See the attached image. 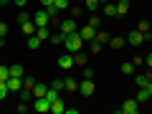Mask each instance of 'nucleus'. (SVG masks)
<instances>
[{
  "label": "nucleus",
  "instance_id": "obj_7",
  "mask_svg": "<svg viewBox=\"0 0 152 114\" xmlns=\"http://www.w3.org/2000/svg\"><path fill=\"white\" fill-rule=\"evenodd\" d=\"M79 33H81V38H84V41H89V43L96 38V28H91L89 23H86V26H81V31H79Z\"/></svg>",
  "mask_w": 152,
  "mask_h": 114
},
{
  "label": "nucleus",
  "instance_id": "obj_26",
  "mask_svg": "<svg viewBox=\"0 0 152 114\" xmlns=\"http://www.w3.org/2000/svg\"><path fill=\"white\" fill-rule=\"evenodd\" d=\"M122 74L132 76V74H134V64H132V61H127V64H122Z\"/></svg>",
  "mask_w": 152,
  "mask_h": 114
},
{
  "label": "nucleus",
  "instance_id": "obj_44",
  "mask_svg": "<svg viewBox=\"0 0 152 114\" xmlns=\"http://www.w3.org/2000/svg\"><path fill=\"white\" fill-rule=\"evenodd\" d=\"M13 3H15L18 8H23V5H26V3H28V0H13Z\"/></svg>",
  "mask_w": 152,
  "mask_h": 114
},
{
  "label": "nucleus",
  "instance_id": "obj_32",
  "mask_svg": "<svg viewBox=\"0 0 152 114\" xmlns=\"http://www.w3.org/2000/svg\"><path fill=\"white\" fill-rule=\"evenodd\" d=\"M23 86H26V89H33V86H36V81H33L31 76H23Z\"/></svg>",
  "mask_w": 152,
  "mask_h": 114
},
{
  "label": "nucleus",
  "instance_id": "obj_45",
  "mask_svg": "<svg viewBox=\"0 0 152 114\" xmlns=\"http://www.w3.org/2000/svg\"><path fill=\"white\" fill-rule=\"evenodd\" d=\"M145 89H147V91H150V96H152V79H150V81H147V86H145Z\"/></svg>",
  "mask_w": 152,
  "mask_h": 114
},
{
  "label": "nucleus",
  "instance_id": "obj_9",
  "mask_svg": "<svg viewBox=\"0 0 152 114\" xmlns=\"http://www.w3.org/2000/svg\"><path fill=\"white\" fill-rule=\"evenodd\" d=\"M66 112V104H64V99L61 96H56L53 102H51V114H64Z\"/></svg>",
  "mask_w": 152,
  "mask_h": 114
},
{
  "label": "nucleus",
  "instance_id": "obj_28",
  "mask_svg": "<svg viewBox=\"0 0 152 114\" xmlns=\"http://www.w3.org/2000/svg\"><path fill=\"white\" fill-rule=\"evenodd\" d=\"M102 48H104V43H99L96 38H94L91 43H89V51H91V53H99V51H102Z\"/></svg>",
  "mask_w": 152,
  "mask_h": 114
},
{
  "label": "nucleus",
  "instance_id": "obj_29",
  "mask_svg": "<svg viewBox=\"0 0 152 114\" xmlns=\"http://www.w3.org/2000/svg\"><path fill=\"white\" fill-rule=\"evenodd\" d=\"M10 79V66H0V81H8Z\"/></svg>",
  "mask_w": 152,
  "mask_h": 114
},
{
  "label": "nucleus",
  "instance_id": "obj_38",
  "mask_svg": "<svg viewBox=\"0 0 152 114\" xmlns=\"http://www.w3.org/2000/svg\"><path fill=\"white\" fill-rule=\"evenodd\" d=\"M84 79H94V69H91V66L84 69Z\"/></svg>",
  "mask_w": 152,
  "mask_h": 114
},
{
  "label": "nucleus",
  "instance_id": "obj_10",
  "mask_svg": "<svg viewBox=\"0 0 152 114\" xmlns=\"http://www.w3.org/2000/svg\"><path fill=\"white\" fill-rule=\"evenodd\" d=\"M48 13L46 10H36V18H33V23H36V26H48Z\"/></svg>",
  "mask_w": 152,
  "mask_h": 114
},
{
  "label": "nucleus",
  "instance_id": "obj_34",
  "mask_svg": "<svg viewBox=\"0 0 152 114\" xmlns=\"http://www.w3.org/2000/svg\"><path fill=\"white\" fill-rule=\"evenodd\" d=\"M150 26H152V23H147V20H142L140 26H137V31H142V33H147V31H150Z\"/></svg>",
  "mask_w": 152,
  "mask_h": 114
},
{
  "label": "nucleus",
  "instance_id": "obj_36",
  "mask_svg": "<svg viewBox=\"0 0 152 114\" xmlns=\"http://www.w3.org/2000/svg\"><path fill=\"white\" fill-rule=\"evenodd\" d=\"M46 13H48V18H56V13H58V8H56V5H48V8H46Z\"/></svg>",
  "mask_w": 152,
  "mask_h": 114
},
{
  "label": "nucleus",
  "instance_id": "obj_20",
  "mask_svg": "<svg viewBox=\"0 0 152 114\" xmlns=\"http://www.w3.org/2000/svg\"><path fill=\"white\" fill-rule=\"evenodd\" d=\"M147 81H150L147 74H134V86H137V89H140V86H147Z\"/></svg>",
  "mask_w": 152,
  "mask_h": 114
},
{
  "label": "nucleus",
  "instance_id": "obj_41",
  "mask_svg": "<svg viewBox=\"0 0 152 114\" xmlns=\"http://www.w3.org/2000/svg\"><path fill=\"white\" fill-rule=\"evenodd\" d=\"M26 20H31V15H28V13H20V15H18V23H26Z\"/></svg>",
  "mask_w": 152,
  "mask_h": 114
},
{
  "label": "nucleus",
  "instance_id": "obj_48",
  "mask_svg": "<svg viewBox=\"0 0 152 114\" xmlns=\"http://www.w3.org/2000/svg\"><path fill=\"white\" fill-rule=\"evenodd\" d=\"M99 3H102V5H104V3H109V0H99Z\"/></svg>",
  "mask_w": 152,
  "mask_h": 114
},
{
  "label": "nucleus",
  "instance_id": "obj_18",
  "mask_svg": "<svg viewBox=\"0 0 152 114\" xmlns=\"http://www.w3.org/2000/svg\"><path fill=\"white\" fill-rule=\"evenodd\" d=\"M36 36L41 38V41H46V38H51V31H48V26H38V28H36Z\"/></svg>",
  "mask_w": 152,
  "mask_h": 114
},
{
  "label": "nucleus",
  "instance_id": "obj_24",
  "mask_svg": "<svg viewBox=\"0 0 152 114\" xmlns=\"http://www.w3.org/2000/svg\"><path fill=\"white\" fill-rule=\"evenodd\" d=\"M31 99H33V89H26V86H23V89H20V102H31Z\"/></svg>",
  "mask_w": 152,
  "mask_h": 114
},
{
  "label": "nucleus",
  "instance_id": "obj_43",
  "mask_svg": "<svg viewBox=\"0 0 152 114\" xmlns=\"http://www.w3.org/2000/svg\"><path fill=\"white\" fill-rule=\"evenodd\" d=\"M145 64H147V66L152 69V53H147V56H145Z\"/></svg>",
  "mask_w": 152,
  "mask_h": 114
},
{
  "label": "nucleus",
  "instance_id": "obj_5",
  "mask_svg": "<svg viewBox=\"0 0 152 114\" xmlns=\"http://www.w3.org/2000/svg\"><path fill=\"white\" fill-rule=\"evenodd\" d=\"M127 43H129V46H140V43H145V33L137 31V28H134V31H129V33H127Z\"/></svg>",
  "mask_w": 152,
  "mask_h": 114
},
{
  "label": "nucleus",
  "instance_id": "obj_39",
  "mask_svg": "<svg viewBox=\"0 0 152 114\" xmlns=\"http://www.w3.org/2000/svg\"><path fill=\"white\" fill-rule=\"evenodd\" d=\"M79 15H81V8L74 5V8H71V18H79Z\"/></svg>",
  "mask_w": 152,
  "mask_h": 114
},
{
  "label": "nucleus",
  "instance_id": "obj_42",
  "mask_svg": "<svg viewBox=\"0 0 152 114\" xmlns=\"http://www.w3.org/2000/svg\"><path fill=\"white\" fill-rule=\"evenodd\" d=\"M5 33H8V26H5V23H0V38H5Z\"/></svg>",
  "mask_w": 152,
  "mask_h": 114
},
{
  "label": "nucleus",
  "instance_id": "obj_6",
  "mask_svg": "<svg viewBox=\"0 0 152 114\" xmlns=\"http://www.w3.org/2000/svg\"><path fill=\"white\" fill-rule=\"evenodd\" d=\"M61 33H66V36H71V33H76V18H69V20H61L58 23Z\"/></svg>",
  "mask_w": 152,
  "mask_h": 114
},
{
  "label": "nucleus",
  "instance_id": "obj_27",
  "mask_svg": "<svg viewBox=\"0 0 152 114\" xmlns=\"http://www.w3.org/2000/svg\"><path fill=\"white\" fill-rule=\"evenodd\" d=\"M109 38H112V36H109L107 31H96V41H99V43H109Z\"/></svg>",
  "mask_w": 152,
  "mask_h": 114
},
{
  "label": "nucleus",
  "instance_id": "obj_14",
  "mask_svg": "<svg viewBox=\"0 0 152 114\" xmlns=\"http://www.w3.org/2000/svg\"><path fill=\"white\" fill-rule=\"evenodd\" d=\"M129 13V0H117V15H127Z\"/></svg>",
  "mask_w": 152,
  "mask_h": 114
},
{
  "label": "nucleus",
  "instance_id": "obj_17",
  "mask_svg": "<svg viewBox=\"0 0 152 114\" xmlns=\"http://www.w3.org/2000/svg\"><path fill=\"white\" fill-rule=\"evenodd\" d=\"M150 99H152V96H150V91H147L145 86L137 89V102H140V104H142V102H150Z\"/></svg>",
  "mask_w": 152,
  "mask_h": 114
},
{
  "label": "nucleus",
  "instance_id": "obj_46",
  "mask_svg": "<svg viewBox=\"0 0 152 114\" xmlns=\"http://www.w3.org/2000/svg\"><path fill=\"white\" fill-rule=\"evenodd\" d=\"M41 3H43L46 8H48V5H53V0H41Z\"/></svg>",
  "mask_w": 152,
  "mask_h": 114
},
{
  "label": "nucleus",
  "instance_id": "obj_21",
  "mask_svg": "<svg viewBox=\"0 0 152 114\" xmlns=\"http://www.w3.org/2000/svg\"><path fill=\"white\" fill-rule=\"evenodd\" d=\"M10 76H18V79H23V76H26V69H23L20 64H15V66H10Z\"/></svg>",
  "mask_w": 152,
  "mask_h": 114
},
{
  "label": "nucleus",
  "instance_id": "obj_47",
  "mask_svg": "<svg viewBox=\"0 0 152 114\" xmlns=\"http://www.w3.org/2000/svg\"><path fill=\"white\" fill-rule=\"evenodd\" d=\"M8 3H13V0H0V5H8Z\"/></svg>",
  "mask_w": 152,
  "mask_h": 114
},
{
  "label": "nucleus",
  "instance_id": "obj_25",
  "mask_svg": "<svg viewBox=\"0 0 152 114\" xmlns=\"http://www.w3.org/2000/svg\"><path fill=\"white\" fill-rule=\"evenodd\" d=\"M64 41H66V33H51V43H64Z\"/></svg>",
  "mask_w": 152,
  "mask_h": 114
},
{
  "label": "nucleus",
  "instance_id": "obj_22",
  "mask_svg": "<svg viewBox=\"0 0 152 114\" xmlns=\"http://www.w3.org/2000/svg\"><path fill=\"white\" fill-rule=\"evenodd\" d=\"M64 89H66V91H79V84H76V79H66V81H64Z\"/></svg>",
  "mask_w": 152,
  "mask_h": 114
},
{
  "label": "nucleus",
  "instance_id": "obj_1",
  "mask_svg": "<svg viewBox=\"0 0 152 114\" xmlns=\"http://www.w3.org/2000/svg\"><path fill=\"white\" fill-rule=\"evenodd\" d=\"M84 41L81 38V33L76 31V33H71V36H66V41H64V48H66V53H79V51L84 48Z\"/></svg>",
  "mask_w": 152,
  "mask_h": 114
},
{
  "label": "nucleus",
  "instance_id": "obj_19",
  "mask_svg": "<svg viewBox=\"0 0 152 114\" xmlns=\"http://www.w3.org/2000/svg\"><path fill=\"white\" fill-rule=\"evenodd\" d=\"M46 91H48L46 84H36V86H33V99H36V96H46Z\"/></svg>",
  "mask_w": 152,
  "mask_h": 114
},
{
  "label": "nucleus",
  "instance_id": "obj_30",
  "mask_svg": "<svg viewBox=\"0 0 152 114\" xmlns=\"http://www.w3.org/2000/svg\"><path fill=\"white\" fill-rule=\"evenodd\" d=\"M84 5H86V10H91V13H94L99 5H102V3H99V0H84Z\"/></svg>",
  "mask_w": 152,
  "mask_h": 114
},
{
  "label": "nucleus",
  "instance_id": "obj_40",
  "mask_svg": "<svg viewBox=\"0 0 152 114\" xmlns=\"http://www.w3.org/2000/svg\"><path fill=\"white\" fill-rule=\"evenodd\" d=\"M51 86H53V89H56V91H61V89H64V81H58V79H56V81H53V84H51Z\"/></svg>",
  "mask_w": 152,
  "mask_h": 114
},
{
  "label": "nucleus",
  "instance_id": "obj_13",
  "mask_svg": "<svg viewBox=\"0 0 152 114\" xmlns=\"http://www.w3.org/2000/svg\"><path fill=\"white\" fill-rule=\"evenodd\" d=\"M36 23H33V20H26V23H20V31L23 33H26V36H33V33H36Z\"/></svg>",
  "mask_w": 152,
  "mask_h": 114
},
{
  "label": "nucleus",
  "instance_id": "obj_4",
  "mask_svg": "<svg viewBox=\"0 0 152 114\" xmlns=\"http://www.w3.org/2000/svg\"><path fill=\"white\" fill-rule=\"evenodd\" d=\"M33 109H36L38 114H46V112H51V102L46 96H36V102H33Z\"/></svg>",
  "mask_w": 152,
  "mask_h": 114
},
{
  "label": "nucleus",
  "instance_id": "obj_8",
  "mask_svg": "<svg viewBox=\"0 0 152 114\" xmlns=\"http://www.w3.org/2000/svg\"><path fill=\"white\" fill-rule=\"evenodd\" d=\"M56 64H58V69H66V71H69L71 66H74V53H64V56H58V61H56Z\"/></svg>",
  "mask_w": 152,
  "mask_h": 114
},
{
  "label": "nucleus",
  "instance_id": "obj_2",
  "mask_svg": "<svg viewBox=\"0 0 152 114\" xmlns=\"http://www.w3.org/2000/svg\"><path fill=\"white\" fill-rule=\"evenodd\" d=\"M94 91H96V84H94V79H84V81L79 84V94H81V96H91Z\"/></svg>",
  "mask_w": 152,
  "mask_h": 114
},
{
  "label": "nucleus",
  "instance_id": "obj_50",
  "mask_svg": "<svg viewBox=\"0 0 152 114\" xmlns=\"http://www.w3.org/2000/svg\"><path fill=\"white\" fill-rule=\"evenodd\" d=\"M114 3H117V0H114Z\"/></svg>",
  "mask_w": 152,
  "mask_h": 114
},
{
  "label": "nucleus",
  "instance_id": "obj_12",
  "mask_svg": "<svg viewBox=\"0 0 152 114\" xmlns=\"http://www.w3.org/2000/svg\"><path fill=\"white\" fill-rule=\"evenodd\" d=\"M109 46H112L114 51H119V48H124V46H127V38H122V36H114V38H109Z\"/></svg>",
  "mask_w": 152,
  "mask_h": 114
},
{
  "label": "nucleus",
  "instance_id": "obj_16",
  "mask_svg": "<svg viewBox=\"0 0 152 114\" xmlns=\"http://www.w3.org/2000/svg\"><path fill=\"white\" fill-rule=\"evenodd\" d=\"M41 43H43V41H41V38H38L36 33H33V36H28V48H31V51L41 48Z\"/></svg>",
  "mask_w": 152,
  "mask_h": 114
},
{
  "label": "nucleus",
  "instance_id": "obj_37",
  "mask_svg": "<svg viewBox=\"0 0 152 114\" xmlns=\"http://www.w3.org/2000/svg\"><path fill=\"white\" fill-rule=\"evenodd\" d=\"M15 109H18V114H26V112H28V102H20Z\"/></svg>",
  "mask_w": 152,
  "mask_h": 114
},
{
  "label": "nucleus",
  "instance_id": "obj_35",
  "mask_svg": "<svg viewBox=\"0 0 152 114\" xmlns=\"http://www.w3.org/2000/svg\"><path fill=\"white\" fill-rule=\"evenodd\" d=\"M89 26H91V28H96V31H99V26H102V23H99V18H96V15H91V18H89Z\"/></svg>",
  "mask_w": 152,
  "mask_h": 114
},
{
  "label": "nucleus",
  "instance_id": "obj_11",
  "mask_svg": "<svg viewBox=\"0 0 152 114\" xmlns=\"http://www.w3.org/2000/svg\"><path fill=\"white\" fill-rule=\"evenodd\" d=\"M5 84H8V89H10V91H20V89H23V79H18V76H10Z\"/></svg>",
  "mask_w": 152,
  "mask_h": 114
},
{
  "label": "nucleus",
  "instance_id": "obj_15",
  "mask_svg": "<svg viewBox=\"0 0 152 114\" xmlns=\"http://www.w3.org/2000/svg\"><path fill=\"white\" fill-rule=\"evenodd\" d=\"M104 13H107L109 18H117V3H114V0H109V3H104Z\"/></svg>",
  "mask_w": 152,
  "mask_h": 114
},
{
  "label": "nucleus",
  "instance_id": "obj_3",
  "mask_svg": "<svg viewBox=\"0 0 152 114\" xmlns=\"http://www.w3.org/2000/svg\"><path fill=\"white\" fill-rule=\"evenodd\" d=\"M137 112H140V102L137 99H127L119 107V114H137Z\"/></svg>",
  "mask_w": 152,
  "mask_h": 114
},
{
  "label": "nucleus",
  "instance_id": "obj_49",
  "mask_svg": "<svg viewBox=\"0 0 152 114\" xmlns=\"http://www.w3.org/2000/svg\"><path fill=\"white\" fill-rule=\"evenodd\" d=\"M76 3H84V0H76Z\"/></svg>",
  "mask_w": 152,
  "mask_h": 114
},
{
  "label": "nucleus",
  "instance_id": "obj_23",
  "mask_svg": "<svg viewBox=\"0 0 152 114\" xmlns=\"http://www.w3.org/2000/svg\"><path fill=\"white\" fill-rule=\"evenodd\" d=\"M74 66H86V56L79 51V53H74Z\"/></svg>",
  "mask_w": 152,
  "mask_h": 114
},
{
  "label": "nucleus",
  "instance_id": "obj_33",
  "mask_svg": "<svg viewBox=\"0 0 152 114\" xmlns=\"http://www.w3.org/2000/svg\"><path fill=\"white\" fill-rule=\"evenodd\" d=\"M53 5L58 8V10H64V8H69V0H53Z\"/></svg>",
  "mask_w": 152,
  "mask_h": 114
},
{
  "label": "nucleus",
  "instance_id": "obj_31",
  "mask_svg": "<svg viewBox=\"0 0 152 114\" xmlns=\"http://www.w3.org/2000/svg\"><path fill=\"white\" fill-rule=\"evenodd\" d=\"M8 91H10V89H8V84H5V81H0V102L8 96Z\"/></svg>",
  "mask_w": 152,
  "mask_h": 114
}]
</instances>
